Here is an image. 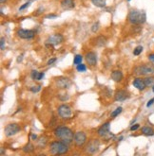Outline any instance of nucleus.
<instances>
[{"mask_svg": "<svg viewBox=\"0 0 154 156\" xmlns=\"http://www.w3.org/2000/svg\"><path fill=\"white\" fill-rule=\"evenodd\" d=\"M92 2L98 8H104L106 6V0H92Z\"/></svg>", "mask_w": 154, "mask_h": 156, "instance_id": "obj_22", "label": "nucleus"}, {"mask_svg": "<svg viewBox=\"0 0 154 156\" xmlns=\"http://www.w3.org/2000/svg\"><path fill=\"white\" fill-rule=\"evenodd\" d=\"M82 60H83V57H82V55H75L74 56V59H73V63L74 65H79V63L82 62Z\"/></svg>", "mask_w": 154, "mask_h": 156, "instance_id": "obj_24", "label": "nucleus"}, {"mask_svg": "<svg viewBox=\"0 0 154 156\" xmlns=\"http://www.w3.org/2000/svg\"><path fill=\"white\" fill-rule=\"evenodd\" d=\"M148 60H149L150 62H154V53H153V54H150V55H148Z\"/></svg>", "mask_w": 154, "mask_h": 156, "instance_id": "obj_36", "label": "nucleus"}, {"mask_svg": "<svg viewBox=\"0 0 154 156\" xmlns=\"http://www.w3.org/2000/svg\"><path fill=\"white\" fill-rule=\"evenodd\" d=\"M76 69H77V71H79V72H84V71L87 70V67H86L85 65H82V63H79V65H77V66H76Z\"/></svg>", "mask_w": 154, "mask_h": 156, "instance_id": "obj_27", "label": "nucleus"}, {"mask_svg": "<svg viewBox=\"0 0 154 156\" xmlns=\"http://www.w3.org/2000/svg\"><path fill=\"white\" fill-rule=\"evenodd\" d=\"M69 145L63 141H53L50 146V152L53 155H63L69 152Z\"/></svg>", "mask_w": 154, "mask_h": 156, "instance_id": "obj_2", "label": "nucleus"}, {"mask_svg": "<svg viewBox=\"0 0 154 156\" xmlns=\"http://www.w3.org/2000/svg\"><path fill=\"white\" fill-rule=\"evenodd\" d=\"M143 51V47L142 45H138V47H136L134 48L133 50V54L135 55V56H138V55H140Z\"/></svg>", "mask_w": 154, "mask_h": 156, "instance_id": "obj_25", "label": "nucleus"}, {"mask_svg": "<svg viewBox=\"0 0 154 156\" xmlns=\"http://www.w3.org/2000/svg\"><path fill=\"white\" fill-rule=\"evenodd\" d=\"M0 2H1V3L3 4V3H5V2H7V0H0Z\"/></svg>", "mask_w": 154, "mask_h": 156, "instance_id": "obj_42", "label": "nucleus"}, {"mask_svg": "<svg viewBox=\"0 0 154 156\" xmlns=\"http://www.w3.org/2000/svg\"><path fill=\"white\" fill-rule=\"evenodd\" d=\"M56 61V58H52V59H51V60H49L48 61V66H51V65H52V63Z\"/></svg>", "mask_w": 154, "mask_h": 156, "instance_id": "obj_35", "label": "nucleus"}, {"mask_svg": "<svg viewBox=\"0 0 154 156\" xmlns=\"http://www.w3.org/2000/svg\"><path fill=\"white\" fill-rule=\"evenodd\" d=\"M86 61L90 66H95L97 63V55L94 52H88L86 54Z\"/></svg>", "mask_w": 154, "mask_h": 156, "instance_id": "obj_13", "label": "nucleus"}, {"mask_svg": "<svg viewBox=\"0 0 154 156\" xmlns=\"http://www.w3.org/2000/svg\"><path fill=\"white\" fill-rule=\"evenodd\" d=\"M152 91L154 92V86H152Z\"/></svg>", "mask_w": 154, "mask_h": 156, "instance_id": "obj_44", "label": "nucleus"}, {"mask_svg": "<svg viewBox=\"0 0 154 156\" xmlns=\"http://www.w3.org/2000/svg\"><path fill=\"white\" fill-rule=\"evenodd\" d=\"M139 127H140V125L139 124H134V125H132L131 127H130V131H136V130H138L139 129Z\"/></svg>", "mask_w": 154, "mask_h": 156, "instance_id": "obj_33", "label": "nucleus"}, {"mask_svg": "<svg viewBox=\"0 0 154 156\" xmlns=\"http://www.w3.org/2000/svg\"><path fill=\"white\" fill-rule=\"evenodd\" d=\"M142 133L145 135H154V131L150 127H144L142 128Z\"/></svg>", "mask_w": 154, "mask_h": 156, "instance_id": "obj_21", "label": "nucleus"}, {"mask_svg": "<svg viewBox=\"0 0 154 156\" xmlns=\"http://www.w3.org/2000/svg\"><path fill=\"white\" fill-rule=\"evenodd\" d=\"M154 73L153 65H144L137 66L134 69V74L136 75H151Z\"/></svg>", "mask_w": 154, "mask_h": 156, "instance_id": "obj_4", "label": "nucleus"}, {"mask_svg": "<svg viewBox=\"0 0 154 156\" xmlns=\"http://www.w3.org/2000/svg\"><path fill=\"white\" fill-rule=\"evenodd\" d=\"M61 7L64 10H70V9H73L75 7V4L73 0H62Z\"/></svg>", "mask_w": 154, "mask_h": 156, "instance_id": "obj_16", "label": "nucleus"}, {"mask_svg": "<svg viewBox=\"0 0 154 156\" xmlns=\"http://www.w3.org/2000/svg\"><path fill=\"white\" fill-rule=\"evenodd\" d=\"M4 45H5V39L2 37V38H1V49H2V50H3L4 48H5Z\"/></svg>", "mask_w": 154, "mask_h": 156, "instance_id": "obj_37", "label": "nucleus"}, {"mask_svg": "<svg viewBox=\"0 0 154 156\" xmlns=\"http://www.w3.org/2000/svg\"><path fill=\"white\" fill-rule=\"evenodd\" d=\"M154 104V98H151L150 100H148V104H147V106L148 107H150L151 105H153Z\"/></svg>", "mask_w": 154, "mask_h": 156, "instance_id": "obj_34", "label": "nucleus"}, {"mask_svg": "<svg viewBox=\"0 0 154 156\" xmlns=\"http://www.w3.org/2000/svg\"><path fill=\"white\" fill-rule=\"evenodd\" d=\"M58 115L63 118V119H67L71 116V109L69 106L67 104H62L58 107Z\"/></svg>", "mask_w": 154, "mask_h": 156, "instance_id": "obj_7", "label": "nucleus"}, {"mask_svg": "<svg viewBox=\"0 0 154 156\" xmlns=\"http://www.w3.org/2000/svg\"><path fill=\"white\" fill-rule=\"evenodd\" d=\"M41 90V86H33L31 88V91L32 92V93H37V92H39Z\"/></svg>", "mask_w": 154, "mask_h": 156, "instance_id": "obj_29", "label": "nucleus"}, {"mask_svg": "<svg viewBox=\"0 0 154 156\" xmlns=\"http://www.w3.org/2000/svg\"><path fill=\"white\" fill-rule=\"evenodd\" d=\"M145 83H146V86H154V77L150 76V77H147L146 79H144Z\"/></svg>", "mask_w": 154, "mask_h": 156, "instance_id": "obj_23", "label": "nucleus"}, {"mask_svg": "<svg viewBox=\"0 0 154 156\" xmlns=\"http://www.w3.org/2000/svg\"><path fill=\"white\" fill-rule=\"evenodd\" d=\"M92 32H97V31L99 30V23H95V24L92 26Z\"/></svg>", "mask_w": 154, "mask_h": 156, "instance_id": "obj_30", "label": "nucleus"}, {"mask_svg": "<svg viewBox=\"0 0 154 156\" xmlns=\"http://www.w3.org/2000/svg\"><path fill=\"white\" fill-rule=\"evenodd\" d=\"M20 130H21V127L17 123H12V124H9V125L6 126L4 132H5L6 136L10 137V136H13V135L16 134L17 133H19Z\"/></svg>", "mask_w": 154, "mask_h": 156, "instance_id": "obj_6", "label": "nucleus"}, {"mask_svg": "<svg viewBox=\"0 0 154 156\" xmlns=\"http://www.w3.org/2000/svg\"><path fill=\"white\" fill-rule=\"evenodd\" d=\"M59 99L62 100V101H66V100L69 99V96L68 95H61V96H59Z\"/></svg>", "mask_w": 154, "mask_h": 156, "instance_id": "obj_31", "label": "nucleus"}, {"mask_svg": "<svg viewBox=\"0 0 154 156\" xmlns=\"http://www.w3.org/2000/svg\"><path fill=\"white\" fill-rule=\"evenodd\" d=\"M129 20L133 25L144 24L147 20V14L144 11L132 10L129 14Z\"/></svg>", "mask_w": 154, "mask_h": 156, "instance_id": "obj_3", "label": "nucleus"}, {"mask_svg": "<svg viewBox=\"0 0 154 156\" xmlns=\"http://www.w3.org/2000/svg\"><path fill=\"white\" fill-rule=\"evenodd\" d=\"M47 143H48V137L45 136V135H42V136L39 137L38 140H37V147L40 149H43V148L46 147Z\"/></svg>", "mask_w": 154, "mask_h": 156, "instance_id": "obj_18", "label": "nucleus"}, {"mask_svg": "<svg viewBox=\"0 0 154 156\" xmlns=\"http://www.w3.org/2000/svg\"><path fill=\"white\" fill-rule=\"evenodd\" d=\"M38 75H39V72H37L36 70H32V80H37L38 79Z\"/></svg>", "mask_w": 154, "mask_h": 156, "instance_id": "obj_28", "label": "nucleus"}, {"mask_svg": "<svg viewBox=\"0 0 154 156\" xmlns=\"http://www.w3.org/2000/svg\"><path fill=\"white\" fill-rule=\"evenodd\" d=\"M44 77V73L43 72H39V75H38V79L37 80H41Z\"/></svg>", "mask_w": 154, "mask_h": 156, "instance_id": "obj_39", "label": "nucleus"}, {"mask_svg": "<svg viewBox=\"0 0 154 156\" xmlns=\"http://www.w3.org/2000/svg\"><path fill=\"white\" fill-rule=\"evenodd\" d=\"M22 150H23V151L25 153H31V152H32L34 151V146L32 143H28L26 146L23 147Z\"/></svg>", "mask_w": 154, "mask_h": 156, "instance_id": "obj_20", "label": "nucleus"}, {"mask_svg": "<svg viewBox=\"0 0 154 156\" xmlns=\"http://www.w3.org/2000/svg\"><path fill=\"white\" fill-rule=\"evenodd\" d=\"M110 126H111L110 122H107V123L103 124L98 129V132H97L98 135L101 137H107V134H110Z\"/></svg>", "mask_w": 154, "mask_h": 156, "instance_id": "obj_12", "label": "nucleus"}, {"mask_svg": "<svg viewBox=\"0 0 154 156\" xmlns=\"http://www.w3.org/2000/svg\"><path fill=\"white\" fill-rule=\"evenodd\" d=\"M99 147H100V141L98 139H92L88 143V145L85 148V151L87 153L93 154L99 150Z\"/></svg>", "mask_w": 154, "mask_h": 156, "instance_id": "obj_5", "label": "nucleus"}, {"mask_svg": "<svg viewBox=\"0 0 154 156\" xmlns=\"http://www.w3.org/2000/svg\"><path fill=\"white\" fill-rule=\"evenodd\" d=\"M87 141V135L84 132H77L74 133V144L76 147H82Z\"/></svg>", "mask_w": 154, "mask_h": 156, "instance_id": "obj_8", "label": "nucleus"}, {"mask_svg": "<svg viewBox=\"0 0 154 156\" xmlns=\"http://www.w3.org/2000/svg\"><path fill=\"white\" fill-rule=\"evenodd\" d=\"M106 44H107V39L104 36H99L95 40V45H97V47H104Z\"/></svg>", "mask_w": 154, "mask_h": 156, "instance_id": "obj_19", "label": "nucleus"}, {"mask_svg": "<svg viewBox=\"0 0 154 156\" xmlns=\"http://www.w3.org/2000/svg\"><path fill=\"white\" fill-rule=\"evenodd\" d=\"M32 138L33 140H36V139H37V135H36V134H32Z\"/></svg>", "mask_w": 154, "mask_h": 156, "instance_id": "obj_40", "label": "nucleus"}, {"mask_svg": "<svg viewBox=\"0 0 154 156\" xmlns=\"http://www.w3.org/2000/svg\"><path fill=\"white\" fill-rule=\"evenodd\" d=\"M30 4H31V1H29V2H27V3H25L23 6H21L20 8H19V11H23V10H25L26 8H28L29 6H30Z\"/></svg>", "mask_w": 154, "mask_h": 156, "instance_id": "obj_32", "label": "nucleus"}, {"mask_svg": "<svg viewBox=\"0 0 154 156\" xmlns=\"http://www.w3.org/2000/svg\"><path fill=\"white\" fill-rule=\"evenodd\" d=\"M56 17H57V15H55V14H48L46 16V18H56Z\"/></svg>", "mask_w": 154, "mask_h": 156, "instance_id": "obj_38", "label": "nucleus"}, {"mask_svg": "<svg viewBox=\"0 0 154 156\" xmlns=\"http://www.w3.org/2000/svg\"><path fill=\"white\" fill-rule=\"evenodd\" d=\"M111 79L116 81V82H119L122 80L123 79V73L120 71V70H114L112 73H111Z\"/></svg>", "mask_w": 154, "mask_h": 156, "instance_id": "obj_17", "label": "nucleus"}, {"mask_svg": "<svg viewBox=\"0 0 154 156\" xmlns=\"http://www.w3.org/2000/svg\"><path fill=\"white\" fill-rule=\"evenodd\" d=\"M0 151H1V155H3L4 154V148H1V149H0Z\"/></svg>", "mask_w": 154, "mask_h": 156, "instance_id": "obj_41", "label": "nucleus"}, {"mask_svg": "<svg viewBox=\"0 0 154 156\" xmlns=\"http://www.w3.org/2000/svg\"><path fill=\"white\" fill-rule=\"evenodd\" d=\"M64 41V37L61 34H53L47 39L46 44L51 45H57Z\"/></svg>", "mask_w": 154, "mask_h": 156, "instance_id": "obj_10", "label": "nucleus"}, {"mask_svg": "<svg viewBox=\"0 0 154 156\" xmlns=\"http://www.w3.org/2000/svg\"><path fill=\"white\" fill-rule=\"evenodd\" d=\"M54 135H55L57 138H59L61 141L64 143L69 145L72 141L74 140V134L72 133V131L67 127H57L55 130H54Z\"/></svg>", "mask_w": 154, "mask_h": 156, "instance_id": "obj_1", "label": "nucleus"}, {"mask_svg": "<svg viewBox=\"0 0 154 156\" xmlns=\"http://www.w3.org/2000/svg\"><path fill=\"white\" fill-rule=\"evenodd\" d=\"M55 84L60 89H66L70 85V80L66 77H59L55 80Z\"/></svg>", "mask_w": 154, "mask_h": 156, "instance_id": "obj_11", "label": "nucleus"}, {"mask_svg": "<svg viewBox=\"0 0 154 156\" xmlns=\"http://www.w3.org/2000/svg\"><path fill=\"white\" fill-rule=\"evenodd\" d=\"M133 86L140 91H143L145 88H146V83H145V80L143 79L136 78L133 80Z\"/></svg>", "mask_w": 154, "mask_h": 156, "instance_id": "obj_15", "label": "nucleus"}, {"mask_svg": "<svg viewBox=\"0 0 154 156\" xmlns=\"http://www.w3.org/2000/svg\"><path fill=\"white\" fill-rule=\"evenodd\" d=\"M21 58H22V57H18V60H17V61H18V62H21V60H22Z\"/></svg>", "mask_w": 154, "mask_h": 156, "instance_id": "obj_43", "label": "nucleus"}, {"mask_svg": "<svg viewBox=\"0 0 154 156\" xmlns=\"http://www.w3.org/2000/svg\"><path fill=\"white\" fill-rule=\"evenodd\" d=\"M122 111H123L122 107H118V108H116L115 111H114V112H112V114H111V117H116V116L118 115L119 114H121V113H122Z\"/></svg>", "mask_w": 154, "mask_h": 156, "instance_id": "obj_26", "label": "nucleus"}, {"mask_svg": "<svg viewBox=\"0 0 154 156\" xmlns=\"http://www.w3.org/2000/svg\"><path fill=\"white\" fill-rule=\"evenodd\" d=\"M17 35L18 37H20L22 39H26V40H29L32 39L35 36V31L32 30H17Z\"/></svg>", "mask_w": 154, "mask_h": 156, "instance_id": "obj_9", "label": "nucleus"}, {"mask_svg": "<svg viewBox=\"0 0 154 156\" xmlns=\"http://www.w3.org/2000/svg\"><path fill=\"white\" fill-rule=\"evenodd\" d=\"M128 1H130V0H128Z\"/></svg>", "mask_w": 154, "mask_h": 156, "instance_id": "obj_45", "label": "nucleus"}, {"mask_svg": "<svg viewBox=\"0 0 154 156\" xmlns=\"http://www.w3.org/2000/svg\"><path fill=\"white\" fill-rule=\"evenodd\" d=\"M129 97V93L125 90H118L115 93V100H117V101H124Z\"/></svg>", "mask_w": 154, "mask_h": 156, "instance_id": "obj_14", "label": "nucleus"}]
</instances>
